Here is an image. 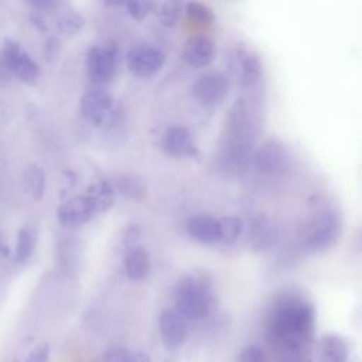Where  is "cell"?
I'll return each instance as SVG.
<instances>
[{"mask_svg": "<svg viewBox=\"0 0 362 362\" xmlns=\"http://www.w3.org/2000/svg\"><path fill=\"white\" fill-rule=\"evenodd\" d=\"M256 137L255 119L243 99L233 103L225 123L221 160L232 171H240L252 157Z\"/></svg>", "mask_w": 362, "mask_h": 362, "instance_id": "obj_1", "label": "cell"}, {"mask_svg": "<svg viewBox=\"0 0 362 362\" xmlns=\"http://www.w3.org/2000/svg\"><path fill=\"white\" fill-rule=\"evenodd\" d=\"M175 311L188 320L204 318L212 307V294L209 286L192 276L181 279L174 291Z\"/></svg>", "mask_w": 362, "mask_h": 362, "instance_id": "obj_2", "label": "cell"}, {"mask_svg": "<svg viewBox=\"0 0 362 362\" xmlns=\"http://www.w3.org/2000/svg\"><path fill=\"white\" fill-rule=\"evenodd\" d=\"M81 116L96 129L112 127L119 116L120 109L116 99L103 89H90L81 98Z\"/></svg>", "mask_w": 362, "mask_h": 362, "instance_id": "obj_3", "label": "cell"}, {"mask_svg": "<svg viewBox=\"0 0 362 362\" xmlns=\"http://www.w3.org/2000/svg\"><path fill=\"white\" fill-rule=\"evenodd\" d=\"M0 52L11 76H16L27 85H34L38 81L41 75L38 64L17 41L6 38Z\"/></svg>", "mask_w": 362, "mask_h": 362, "instance_id": "obj_4", "label": "cell"}, {"mask_svg": "<svg viewBox=\"0 0 362 362\" xmlns=\"http://www.w3.org/2000/svg\"><path fill=\"white\" fill-rule=\"evenodd\" d=\"M341 235V221L332 211L322 212L311 223L304 243L311 252H324L334 246Z\"/></svg>", "mask_w": 362, "mask_h": 362, "instance_id": "obj_5", "label": "cell"}, {"mask_svg": "<svg viewBox=\"0 0 362 362\" xmlns=\"http://www.w3.org/2000/svg\"><path fill=\"white\" fill-rule=\"evenodd\" d=\"M117 68V52L113 47L95 45L85 57V71L90 82L96 85L107 83L113 79Z\"/></svg>", "mask_w": 362, "mask_h": 362, "instance_id": "obj_6", "label": "cell"}, {"mask_svg": "<svg viewBox=\"0 0 362 362\" xmlns=\"http://www.w3.org/2000/svg\"><path fill=\"white\" fill-rule=\"evenodd\" d=\"M164 61L163 51L148 44L134 45L126 54V66L136 78L153 76L163 68Z\"/></svg>", "mask_w": 362, "mask_h": 362, "instance_id": "obj_7", "label": "cell"}, {"mask_svg": "<svg viewBox=\"0 0 362 362\" xmlns=\"http://www.w3.org/2000/svg\"><path fill=\"white\" fill-rule=\"evenodd\" d=\"M253 163L259 173L269 177H279L288 171L290 156L283 144L269 140L256 150L253 154Z\"/></svg>", "mask_w": 362, "mask_h": 362, "instance_id": "obj_8", "label": "cell"}, {"mask_svg": "<svg viewBox=\"0 0 362 362\" xmlns=\"http://www.w3.org/2000/svg\"><path fill=\"white\" fill-rule=\"evenodd\" d=\"M228 79L221 72H208L201 75L192 85V95L202 106H215L228 95Z\"/></svg>", "mask_w": 362, "mask_h": 362, "instance_id": "obj_9", "label": "cell"}, {"mask_svg": "<svg viewBox=\"0 0 362 362\" xmlns=\"http://www.w3.org/2000/svg\"><path fill=\"white\" fill-rule=\"evenodd\" d=\"M96 208L90 198L85 195H76L62 202L57 211L58 221L65 228H79L88 223L96 214Z\"/></svg>", "mask_w": 362, "mask_h": 362, "instance_id": "obj_10", "label": "cell"}, {"mask_svg": "<svg viewBox=\"0 0 362 362\" xmlns=\"http://www.w3.org/2000/svg\"><path fill=\"white\" fill-rule=\"evenodd\" d=\"M232 71L246 89L257 86L262 78V65L257 57L247 49H236L232 55Z\"/></svg>", "mask_w": 362, "mask_h": 362, "instance_id": "obj_11", "label": "cell"}, {"mask_svg": "<svg viewBox=\"0 0 362 362\" xmlns=\"http://www.w3.org/2000/svg\"><path fill=\"white\" fill-rule=\"evenodd\" d=\"M182 57L185 62L192 68H197V69L206 68L212 64L215 58L214 41L204 34L192 35L184 44Z\"/></svg>", "mask_w": 362, "mask_h": 362, "instance_id": "obj_12", "label": "cell"}, {"mask_svg": "<svg viewBox=\"0 0 362 362\" xmlns=\"http://www.w3.org/2000/svg\"><path fill=\"white\" fill-rule=\"evenodd\" d=\"M158 331L167 349H177L185 339L184 318L175 310H163L158 317Z\"/></svg>", "mask_w": 362, "mask_h": 362, "instance_id": "obj_13", "label": "cell"}, {"mask_svg": "<svg viewBox=\"0 0 362 362\" xmlns=\"http://www.w3.org/2000/svg\"><path fill=\"white\" fill-rule=\"evenodd\" d=\"M188 235L199 243L219 242V222L218 218L209 214H198L187 221Z\"/></svg>", "mask_w": 362, "mask_h": 362, "instance_id": "obj_14", "label": "cell"}, {"mask_svg": "<svg viewBox=\"0 0 362 362\" xmlns=\"http://www.w3.org/2000/svg\"><path fill=\"white\" fill-rule=\"evenodd\" d=\"M163 148L173 157L189 156L194 150L192 136L184 126H170L163 134Z\"/></svg>", "mask_w": 362, "mask_h": 362, "instance_id": "obj_15", "label": "cell"}, {"mask_svg": "<svg viewBox=\"0 0 362 362\" xmlns=\"http://www.w3.org/2000/svg\"><path fill=\"white\" fill-rule=\"evenodd\" d=\"M277 240V229L266 216L256 218L249 230V243L255 250H266Z\"/></svg>", "mask_w": 362, "mask_h": 362, "instance_id": "obj_16", "label": "cell"}, {"mask_svg": "<svg viewBox=\"0 0 362 362\" xmlns=\"http://www.w3.org/2000/svg\"><path fill=\"white\" fill-rule=\"evenodd\" d=\"M123 264L127 277L133 281H141L148 276L150 257L148 253L140 246H132L126 250Z\"/></svg>", "mask_w": 362, "mask_h": 362, "instance_id": "obj_17", "label": "cell"}, {"mask_svg": "<svg viewBox=\"0 0 362 362\" xmlns=\"http://www.w3.org/2000/svg\"><path fill=\"white\" fill-rule=\"evenodd\" d=\"M348 345L335 334H325L320 339L321 362H348Z\"/></svg>", "mask_w": 362, "mask_h": 362, "instance_id": "obj_18", "label": "cell"}, {"mask_svg": "<svg viewBox=\"0 0 362 362\" xmlns=\"http://www.w3.org/2000/svg\"><path fill=\"white\" fill-rule=\"evenodd\" d=\"M23 184L25 191L34 198V199H41L45 191V173L44 170L37 165L31 164L24 170L23 175Z\"/></svg>", "mask_w": 362, "mask_h": 362, "instance_id": "obj_19", "label": "cell"}, {"mask_svg": "<svg viewBox=\"0 0 362 362\" xmlns=\"http://www.w3.org/2000/svg\"><path fill=\"white\" fill-rule=\"evenodd\" d=\"M86 195L93 202V205H95L98 212L107 209L113 204V201H115L113 187H110V184L106 182V181H100L96 185L90 187V189H89V192Z\"/></svg>", "mask_w": 362, "mask_h": 362, "instance_id": "obj_20", "label": "cell"}, {"mask_svg": "<svg viewBox=\"0 0 362 362\" xmlns=\"http://www.w3.org/2000/svg\"><path fill=\"white\" fill-rule=\"evenodd\" d=\"M35 247V233L30 228H24L17 235L16 242V262L24 263L30 259Z\"/></svg>", "mask_w": 362, "mask_h": 362, "instance_id": "obj_21", "label": "cell"}, {"mask_svg": "<svg viewBox=\"0 0 362 362\" xmlns=\"http://www.w3.org/2000/svg\"><path fill=\"white\" fill-rule=\"evenodd\" d=\"M219 222V242L232 243L242 233V222L238 216L228 215L218 218Z\"/></svg>", "mask_w": 362, "mask_h": 362, "instance_id": "obj_22", "label": "cell"}, {"mask_svg": "<svg viewBox=\"0 0 362 362\" xmlns=\"http://www.w3.org/2000/svg\"><path fill=\"white\" fill-rule=\"evenodd\" d=\"M119 191L130 199H140L144 195V185L134 177H123L117 182Z\"/></svg>", "mask_w": 362, "mask_h": 362, "instance_id": "obj_23", "label": "cell"}, {"mask_svg": "<svg viewBox=\"0 0 362 362\" xmlns=\"http://www.w3.org/2000/svg\"><path fill=\"white\" fill-rule=\"evenodd\" d=\"M123 4L129 14L137 21H141L153 8V0H123Z\"/></svg>", "mask_w": 362, "mask_h": 362, "instance_id": "obj_24", "label": "cell"}, {"mask_svg": "<svg viewBox=\"0 0 362 362\" xmlns=\"http://www.w3.org/2000/svg\"><path fill=\"white\" fill-rule=\"evenodd\" d=\"M82 24H83V18L79 14L71 11V13L64 14L58 20L57 25H58V30L61 33H64V34H74V33H76L82 27Z\"/></svg>", "mask_w": 362, "mask_h": 362, "instance_id": "obj_25", "label": "cell"}, {"mask_svg": "<svg viewBox=\"0 0 362 362\" xmlns=\"http://www.w3.org/2000/svg\"><path fill=\"white\" fill-rule=\"evenodd\" d=\"M187 14L197 24H209L212 21L211 11L205 6L195 1L187 6Z\"/></svg>", "mask_w": 362, "mask_h": 362, "instance_id": "obj_26", "label": "cell"}, {"mask_svg": "<svg viewBox=\"0 0 362 362\" xmlns=\"http://www.w3.org/2000/svg\"><path fill=\"white\" fill-rule=\"evenodd\" d=\"M181 11V6L178 0H168L160 11V20L164 25H174Z\"/></svg>", "mask_w": 362, "mask_h": 362, "instance_id": "obj_27", "label": "cell"}, {"mask_svg": "<svg viewBox=\"0 0 362 362\" xmlns=\"http://www.w3.org/2000/svg\"><path fill=\"white\" fill-rule=\"evenodd\" d=\"M103 362H137L136 355L124 348H112L105 354Z\"/></svg>", "mask_w": 362, "mask_h": 362, "instance_id": "obj_28", "label": "cell"}, {"mask_svg": "<svg viewBox=\"0 0 362 362\" xmlns=\"http://www.w3.org/2000/svg\"><path fill=\"white\" fill-rule=\"evenodd\" d=\"M238 362H264L263 351L259 346H255V345L246 346L239 354Z\"/></svg>", "mask_w": 362, "mask_h": 362, "instance_id": "obj_29", "label": "cell"}, {"mask_svg": "<svg viewBox=\"0 0 362 362\" xmlns=\"http://www.w3.org/2000/svg\"><path fill=\"white\" fill-rule=\"evenodd\" d=\"M49 358V346L47 344L38 345L35 349L30 352L24 362H48Z\"/></svg>", "mask_w": 362, "mask_h": 362, "instance_id": "obj_30", "label": "cell"}, {"mask_svg": "<svg viewBox=\"0 0 362 362\" xmlns=\"http://www.w3.org/2000/svg\"><path fill=\"white\" fill-rule=\"evenodd\" d=\"M25 1L35 11H48L58 4V0H25Z\"/></svg>", "mask_w": 362, "mask_h": 362, "instance_id": "obj_31", "label": "cell"}, {"mask_svg": "<svg viewBox=\"0 0 362 362\" xmlns=\"http://www.w3.org/2000/svg\"><path fill=\"white\" fill-rule=\"evenodd\" d=\"M11 76V74L8 72L4 61H3V57H1V52H0V81H7L8 78Z\"/></svg>", "mask_w": 362, "mask_h": 362, "instance_id": "obj_32", "label": "cell"}]
</instances>
